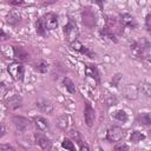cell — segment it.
Instances as JSON below:
<instances>
[{"instance_id": "4dcf8cb0", "label": "cell", "mask_w": 151, "mask_h": 151, "mask_svg": "<svg viewBox=\"0 0 151 151\" xmlns=\"http://www.w3.org/2000/svg\"><path fill=\"white\" fill-rule=\"evenodd\" d=\"M145 26H146L147 32L151 34V14H147L145 17Z\"/></svg>"}, {"instance_id": "d6a6232c", "label": "cell", "mask_w": 151, "mask_h": 151, "mask_svg": "<svg viewBox=\"0 0 151 151\" xmlns=\"http://www.w3.org/2000/svg\"><path fill=\"white\" fill-rule=\"evenodd\" d=\"M0 151H14V149L11 145L6 144V145H0Z\"/></svg>"}, {"instance_id": "9a60e30c", "label": "cell", "mask_w": 151, "mask_h": 151, "mask_svg": "<svg viewBox=\"0 0 151 151\" xmlns=\"http://www.w3.org/2000/svg\"><path fill=\"white\" fill-rule=\"evenodd\" d=\"M6 106L11 110H17L21 106V97L18 96V94H14L12 97H9L7 100H6Z\"/></svg>"}, {"instance_id": "44dd1931", "label": "cell", "mask_w": 151, "mask_h": 151, "mask_svg": "<svg viewBox=\"0 0 151 151\" xmlns=\"http://www.w3.org/2000/svg\"><path fill=\"white\" fill-rule=\"evenodd\" d=\"M20 21H21V18H20V15H19L18 13H15V12H9V13L7 14V22H8L9 25L17 26Z\"/></svg>"}, {"instance_id": "484cf974", "label": "cell", "mask_w": 151, "mask_h": 151, "mask_svg": "<svg viewBox=\"0 0 151 151\" xmlns=\"http://www.w3.org/2000/svg\"><path fill=\"white\" fill-rule=\"evenodd\" d=\"M113 118L114 119H117V120H119V122H123V123H125V122H127V119H129V117H127V113L124 111V110H119V111H116L113 114Z\"/></svg>"}, {"instance_id": "836d02e7", "label": "cell", "mask_w": 151, "mask_h": 151, "mask_svg": "<svg viewBox=\"0 0 151 151\" xmlns=\"http://www.w3.org/2000/svg\"><path fill=\"white\" fill-rule=\"evenodd\" d=\"M106 103H107V105H116L117 104V99L114 97H111L110 99L106 100Z\"/></svg>"}, {"instance_id": "30bf717a", "label": "cell", "mask_w": 151, "mask_h": 151, "mask_svg": "<svg viewBox=\"0 0 151 151\" xmlns=\"http://www.w3.org/2000/svg\"><path fill=\"white\" fill-rule=\"evenodd\" d=\"M119 21L124 27H130V28H136L137 27V21L136 19L129 14V13H123L119 15Z\"/></svg>"}, {"instance_id": "7c38bea8", "label": "cell", "mask_w": 151, "mask_h": 151, "mask_svg": "<svg viewBox=\"0 0 151 151\" xmlns=\"http://www.w3.org/2000/svg\"><path fill=\"white\" fill-rule=\"evenodd\" d=\"M85 74L92 79L96 80L97 84H99V72H98V68L96 65L93 64H87L85 66Z\"/></svg>"}, {"instance_id": "e0dca14e", "label": "cell", "mask_w": 151, "mask_h": 151, "mask_svg": "<svg viewBox=\"0 0 151 151\" xmlns=\"http://www.w3.org/2000/svg\"><path fill=\"white\" fill-rule=\"evenodd\" d=\"M34 124L37 126V129L41 132H46L50 130V124H48V120L45 119L44 117H35L34 118Z\"/></svg>"}, {"instance_id": "f546056e", "label": "cell", "mask_w": 151, "mask_h": 151, "mask_svg": "<svg viewBox=\"0 0 151 151\" xmlns=\"http://www.w3.org/2000/svg\"><path fill=\"white\" fill-rule=\"evenodd\" d=\"M70 136L79 144V143H81V139H80V136H79V132L77 131V130H71L70 131Z\"/></svg>"}, {"instance_id": "e575fe53", "label": "cell", "mask_w": 151, "mask_h": 151, "mask_svg": "<svg viewBox=\"0 0 151 151\" xmlns=\"http://www.w3.org/2000/svg\"><path fill=\"white\" fill-rule=\"evenodd\" d=\"M8 2L12 5H21L24 4V0H8Z\"/></svg>"}, {"instance_id": "7a4b0ae2", "label": "cell", "mask_w": 151, "mask_h": 151, "mask_svg": "<svg viewBox=\"0 0 151 151\" xmlns=\"http://www.w3.org/2000/svg\"><path fill=\"white\" fill-rule=\"evenodd\" d=\"M64 35H65V40L67 42H73L77 40L78 35H79V31H78V27H77V24L70 19L68 22L65 25L64 27Z\"/></svg>"}, {"instance_id": "8992f818", "label": "cell", "mask_w": 151, "mask_h": 151, "mask_svg": "<svg viewBox=\"0 0 151 151\" xmlns=\"http://www.w3.org/2000/svg\"><path fill=\"white\" fill-rule=\"evenodd\" d=\"M105 27H107L111 32H113L114 34H118V35H122L123 32H124V26L120 24L119 19H116V18H112V17H107Z\"/></svg>"}, {"instance_id": "1f68e13d", "label": "cell", "mask_w": 151, "mask_h": 151, "mask_svg": "<svg viewBox=\"0 0 151 151\" xmlns=\"http://www.w3.org/2000/svg\"><path fill=\"white\" fill-rule=\"evenodd\" d=\"M80 53H83V54H86V55H87V57H90V58H93V57H94V53H93L91 50H88L87 47H85V46L83 47V50L80 51Z\"/></svg>"}, {"instance_id": "f35d334b", "label": "cell", "mask_w": 151, "mask_h": 151, "mask_svg": "<svg viewBox=\"0 0 151 151\" xmlns=\"http://www.w3.org/2000/svg\"><path fill=\"white\" fill-rule=\"evenodd\" d=\"M150 134H151V131H150Z\"/></svg>"}, {"instance_id": "ffe728a7", "label": "cell", "mask_w": 151, "mask_h": 151, "mask_svg": "<svg viewBox=\"0 0 151 151\" xmlns=\"http://www.w3.org/2000/svg\"><path fill=\"white\" fill-rule=\"evenodd\" d=\"M138 91H139L143 96L150 98V97H151V84L147 83V81H142V83H139V85H138Z\"/></svg>"}, {"instance_id": "4fadbf2b", "label": "cell", "mask_w": 151, "mask_h": 151, "mask_svg": "<svg viewBox=\"0 0 151 151\" xmlns=\"http://www.w3.org/2000/svg\"><path fill=\"white\" fill-rule=\"evenodd\" d=\"M122 92H123V94H124L125 98H127V99H136L139 91H138V87H136V86L129 84V85H126V86L122 90Z\"/></svg>"}, {"instance_id": "ba28073f", "label": "cell", "mask_w": 151, "mask_h": 151, "mask_svg": "<svg viewBox=\"0 0 151 151\" xmlns=\"http://www.w3.org/2000/svg\"><path fill=\"white\" fill-rule=\"evenodd\" d=\"M84 118H85V123L87 124V126H92L96 119V112L94 109L91 106L90 101H85V111H84Z\"/></svg>"}, {"instance_id": "74e56055", "label": "cell", "mask_w": 151, "mask_h": 151, "mask_svg": "<svg viewBox=\"0 0 151 151\" xmlns=\"http://www.w3.org/2000/svg\"><path fill=\"white\" fill-rule=\"evenodd\" d=\"M58 0H44V4L45 5H51V4H54V2H57Z\"/></svg>"}, {"instance_id": "d6986e66", "label": "cell", "mask_w": 151, "mask_h": 151, "mask_svg": "<svg viewBox=\"0 0 151 151\" xmlns=\"http://www.w3.org/2000/svg\"><path fill=\"white\" fill-rule=\"evenodd\" d=\"M70 122H71L70 116L65 113V114L60 116V117L57 119V125H58V127H59V129H61V130H66V129H68Z\"/></svg>"}, {"instance_id": "8d00e7d4", "label": "cell", "mask_w": 151, "mask_h": 151, "mask_svg": "<svg viewBox=\"0 0 151 151\" xmlns=\"http://www.w3.org/2000/svg\"><path fill=\"white\" fill-rule=\"evenodd\" d=\"M92 2L98 4V5H99V8H100V9H103V4H104V1H103V0H92Z\"/></svg>"}, {"instance_id": "8fae6325", "label": "cell", "mask_w": 151, "mask_h": 151, "mask_svg": "<svg viewBox=\"0 0 151 151\" xmlns=\"http://www.w3.org/2000/svg\"><path fill=\"white\" fill-rule=\"evenodd\" d=\"M34 138H35V142L42 149V150H51L52 149V142L44 134L41 133H35L34 134Z\"/></svg>"}, {"instance_id": "d4e9b609", "label": "cell", "mask_w": 151, "mask_h": 151, "mask_svg": "<svg viewBox=\"0 0 151 151\" xmlns=\"http://www.w3.org/2000/svg\"><path fill=\"white\" fill-rule=\"evenodd\" d=\"M35 31H37V33L39 34V35H45V33H46V27H45V25H44V21H42V18H39L38 20H37V22H35Z\"/></svg>"}, {"instance_id": "cb8c5ba5", "label": "cell", "mask_w": 151, "mask_h": 151, "mask_svg": "<svg viewBox=\"0 0 151 151\" xmlns=\"http://www.w3.org/2000/svg\"><path fill=\"white\" fill-rule=\"evenodd\" d=\"M63 84H64V86H65V88L71 93V94H73V93H76V85H74V83L70 79V78H67V77H65L64 79H63Z\"/></svg>"}, {"instance_id": "3957f363", "label": "cell", "mask_w": 151, "mask_h": 151, "mask_svg": "<svg viewBox=\"0 0 151 151\" xmlns=\"http://www.w3.org/2000/svg\"><path fill=\"white\" fill-rule=\"evenodd\" d=\"M81 19H83V24L88 28H93L96 26V24H97V17H96L94 12L90 7H85L83 9Z\"/></svg>"}, {"instance_id": "5b68a950", "label": "cell", "mask_w": 151, "mask_h": 151, "mask_svg": "<svg viewBox=\"0 0 151 151\" xmlns=\"http://www.w3.org/2000/svg\"><path fill=\"white\" fill-rule=\"evenodd\" d=\"M124 131L122 127L119 126H112L107 130L106 132V139L110 142V143H117V142H120L123 138H124Z\"/></svg>"}, {"instance_id": "d590c367", "label": "cell", "mask_w": 151, "mask_h": 151, "mask_svg": "<svg viewBox=\"0 0 151 151\" xmlns=\"http://www.w3.org/2000/svg\"><path fill=\"white\" fill-rule=\"evenodd\" d=\"M114 149L116 150H129V146L125 145V144H123V145H117Z\"/></svg>"}, {"instance_id": "2e32d148", "label": "cell", "mask_w": 151, "mask_h": 151, "mask_svg": "<svg viewBox=\"0 0 151 151\" xmlns=\"http://www.w3.org/2000/svg\"><path fill=\"white\" fill-rule=\"evenodd\" d=\"M13 53L19 61H25L28 59V52L21 46H13Z\"/></svg>"}, {"instance_id": "6da1fadb", "label": "cell", "mask_w": 151, "mask_h": 151, "mask_svg": "<svg viewBox=\"0 0 151 151\" xmlns=\"http://www.w3.org/2000/svg\"><path fill=\"white\" fill-rule=\"evenodd\" d=\"M130 53L133 58L143 60V61H151V44L145 40V39H140V40H133L130 44Z\"/></svg>"}, {"instance_id": "52a82bcc", "label": "cell", "mask_w": 151, "mask_h": 151, "mask_svg": "<svg viewBox=\"0 0 151 151\" xmlns=\"http://www.w3.org/2000/svg\"><path fill=\"white\" fill-rule=\"evenodd\" d=\"M42 18V21H44V25L46 27L47 31H52L54 28H57L58 26V15L54 14V13H47L45 14Z\"/></svg>"}, {"instance_id": "7402d4cb", "label": "cell", "mask_w": 151, "mask_h": 151, "mask_svg": "<svg viewBox=\"0 0 151 151\" xmlns=\"http://www.w3.org/2000/svg\"><path fill=\"white\" fill-rule=\"evenodd\" d=\"M99 33H100V35H101L103 38H106V39H109V40H111V41H113V42H117V41H118L117 38H116V34H114L113 32H111L107 27H103Z\"/></svg>"}, {"instance_id": "f1b7e54d", "label": "cell", "mask_w": 151, "mask_h": 151, "mask_svg": "<svg viewBox=\"0 0 151 151\" xmlns=\"http://www.w3.org/2000/svg\"><path fill=\"white\" fill-rule=\"evenodd\" d=\"M71 47H72V50H74V51H77V52H80L81 50H83V47H84V45L80 42V41H78V40H76V41H73V42H71Z\"/></svg>"}, {"instance_id": "4316f807", "label": "cell", "mask_w": 151, "mask_h": 151, "mask_svg": "<svg viewBox=\"0 0 151 151\" xmlns=\"http://www.w3.org/2000/svg\"><path fill=\"white\" fill-rule=\"evenodd\" d=\"M143 139H145V134H143L142 132H139V131H133V132L131 133V137H130V140H131L132 143H134V144H137V143H139V142H142Z\"/></svg>"}, {"instance_id": "9c48e42d", "label": "cell", "mask_w": 151, "mask_h": 151, "mask_svg": "<svg viewBox=\"0 0 151 151\" xmlns=\"http://www.w3.org/2000/svg\"><path fill=\"white\" fill-rule=\"evenodd\" d=\"M13 124L15 126V129L20 132H25L28 127H29V122L21 116H14L13 117Z\"/></svg>"}, {"instance_id": "603a6c76", "label": "cell", "mask_w": 151, "mask_h": 151, "mask_svg": "<svg viewBox=\"0 0 151 151\" xmlns=\"http://www.w3.org/2000/svg\"><path fill=\"white\" fill-rule=\"evenodd\" d=\"M33 68L38 73H46L47 70H48V64L46 61H44V60H40V61H38V63H35L33 65Z\"/></svg>"}, {"instance_id": "83f0119b", "label": "cell", "mask_w": 151, "mask_h": 151, "mask_svg": "<svg viewBox=\"0 0 151 151\" xmlns=\"http://www.w3.org/2000/svg\"><path fill=\"white\" fill-rule=\"evenodd\" d=\"M61 146L64 147V149H66V150H70V151H73L76 147H74V145H73V142H71L70 139H67V138H65L64 140H63V143H61Z\"/></svg>"}, {"instance_id": "ac0fdd59", "label": "cell", "mask_w": 151, "mask_h": 151, "mask_svg": "<svg viewBox=\"0 0 151 151\" xmlns=\"http://www.w3.org/2000/svg\"><path fill=\"white\" fill-rule=\"evenodd\" d=\"M136 119H137V123H139L140 125H144V126L151 125V113L150 112L139 113Z\"/></svg>"}, {"instance_id": "277c9868", "label": "cell", "mask_w": 151, "mask_h": 151, "mask_svg": "<svg viewBox=\"0 0 151 151\" xmlns=\"http://www.w3.org/2000/svg\"><path fill=\"white\" fill-rule=\"evenodd\" d=\"M7 71L8 73L15 79V80H22L24 79V74H25V68L22 66V64L20 63H11L7 66Z\"/></svg>"}, {"instance_id": "5bb4252c", "label": "cell", "mask_w": 151, "mask_h": 151, "mask_svg": "<svg viewBox=\"0 0 151 151\" xmlns=\"http://www.w3.org/2000/svg\"><path fill=\"white\" fill-rule=\"evenodd\" d=\"M35 105H37V107H38L41 112H44V113H51L52 110H53V105H52L51 101L47 100V99H39V100H37Z\"/></svg>"}]
</instances>
